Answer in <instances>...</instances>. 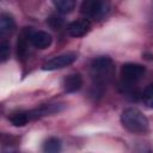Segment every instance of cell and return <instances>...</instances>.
<instances>
[{"mask_svg": "<svg viewBox=\"0 0 153 153\" xmlns=\"http://www.w3.org/2000/svg\"><path fill=\"white\" fill-rule=\"evenodd\" d=\"M114 73V62L109 56H98L91 63V75L94 86L103 87L108 81L111 80Z\"/></svg>", "mask_w": 153, "mask_h": 153, "instance_id": "1", "label": "cell"}, {"mask_svg": "<svg viewBox=\"0 0 153 153\" xmlns=\"http://www.w3.org/2000/svg\"><path fill=\"white\" fill-rule=\"evenodd\" d=\"M121 123L127 130L135 134H143L149 128L147 117L136 108L124 109L121 115Z\"/></svg>", "mask_w": 153, "mask_h": 153, "instance_id": "2", "label": "cell"}, {"mask_svg": "<svg viewBox=\"0 0 153 153\" xmlns=\"http://www.w3.org/2000/svg\"><path fill=\"white\" fill-rule=\"evenodd\" d=\"M108 0H82L80 10L88 18H100L109 11Z\"/></svg>", "mask_w": 153, "mask_h": 153, "instance_id": "3", "label": "cell"}, {"mask_svg": "<svg viewBox=\"0 0 153 153\" xmlns=\"http://www.w3.org/2000/svg\"><path fill=\"white\" fill-rule=\"evenodd\" d=\"M78 59V54L69 51V53H65L57 56H54L53 59L48 60L47 62L43 63L42 68L44 71H55V69H60V68H65L72 63H74Z\"/></svg>", "mask_w": 153, "mask_h": 153, "instance_id": "4", "label": "cell"}, {"mask_svg": "<svg viewBox=\"0 0 153 153\" xmlns=\"http://www.w3.org/2000/svg\"><path fill=\"white\" fill-rule=\"evenodd\" d=\"M146 73L145 66L140 63H126L121 68V76L126 84H134L139 81Z\"/></svg>", "mask_w": 153, "mask_h": 153, "instance_id": "5", "label": "cell"}, {"mask_svg": "<svg viewBox=\"0 0 153 153\" xmlns=\"http://www.w3.org/2000/svg\"><path fill=\"white\" fill-rule=\"evenodd\" d=\"M91 30V23L88 19H76L67 25V33L72 37H81L88 33Z\"/></svg>", "mask_w": 153, "mask_h": 153, "instance_id": "6", "label": "cell"}, {"mask_svg": "<svg viewBox=\"0 0 153 153\" xmlns=\"http://www.w3.org/2000/svg\"><path fill=\"white\" fill-rule=\"evenodd\" d=\"M51 36L45 31H32L30 35V43L37 49H45L51 44Z\"/></svg>", "mask_w": 153, "mask_h": 153, "instance_id": "7", "label": "cell"}, {"mask_svg": "<svg viewBox=\"0 0 153 153\" xmlns=\"http://www.w3.org/2000/svg\"><path fill=\"white\" fill-rule=\"evenodd\" d=\"M62 86H63V90L68 93H72V92H76L81 88L82 86V78L79 73H72V74H68L63 78V81H62Z\"/></svg>", "mask_w": 153, "mask_h": 153, "instance_id": "8", "label": "cell"}, {"mask_svg": "<svg viewBox=\"0 0 153 153\" xmlns=\"http://www.w3.org/2000/svg\"><path fill=\"white\" fill-rule=\"evenodd\" d=\"M30 29L31 27H24L17 42V56L22 61L25 60L26 54H27V41L30 42V35L32 32Z\"/></svg>", "mask_w": 153, "mask_h": 153, "instance_id": "9", "label": "cell"}, {"mask_svg": "<svg viewBox=\"0 0 153 153\" xmlns=\"http://www.w3.org/2000/svg\"><path fill=\"white\" fill-rule=\"evenodd\" d=\"M10 122L16 127H24L30 121H32L30 110L29 111H16L8 116Z\"/></svg>", "mask_w": 153, "mask_h": 153, "instance_id": "10", "label": "cell"}, {"mask_svg": "<svg viewBox=\"0 0 153 153\" xmlns=\"http://www.w3.org/2000/svg\"><path fill=\"white\" fill-rule=\"evenodd\" d=\"M16 29V22L13 17L8 13H2L0 16V33L1 36L12 33Z\"/></svg>", "mask_w": 153, "mask_h": 153, "instance_id": "11", "label": "cell"}, {"mask_svg": "<svg viewBox=\"0 0 153 153\" xmlns=\"http://www.w3.org/2000/svg\"><path fill=\"white\" fill-rule=\"evenodd\" d=\"M53 4L55 8L62 14L71 13L75 7V0H53Z\"/></svg>", "mask_w": 153, "mask_h": 153, "instance_id": "12", "label": "cell"}, {"mask_svg": "<svg viewBox=\"0 0 153 153\" xmlns=\"http://www.w3.org/2000/svg\"><path fill=\"white\" fill-rule=\"evenodd\" d=\"M43 151L47 153H56L61 151V141L57 137H49L43 143Z\"/></svg>", "mask_w": 153, "mask_h": 153, "instance_id": "13", "label": "cell"}, {"mask_svg": "<svg viewBox=\"0 0 153 153\" xmlns=\"http://www.w3.org/2000/svg\"><path fill=\"white\" fill-rule=\"evenodd\" d=\"M141 98L147 106L153 108V84H149L143 90V92L141 93Z\"/></svg>", "mask_w": 153, "mask_h": 153, "instance_id": "14", "label": "cell"}, {"mask_svg": "<svg viewBox=\"0 0 153 153\" xmlns=\"http://www.w3.org/2000/svg\"><path fill=\"white\" fill-rule=\"evenodd\" d=\"M10 53H11V49H10L8 42L2 39L0 42V60H1V62H5L10 57Z\"/></svg>", "mask_w": 153, "mask_h": 153, "instance_id": "15", "label": "cell"}, {"mask_svg": "<svg viewBox=\"0 0 153 153\" xmlns=\"http://www.w3.org/2000/svg\"><path fill=\"white\" fill-rule=\"evenodd\" d=\"M47 23H48V25L53 29V30H59V29H61L62 26H63V19L61 18V17H57V16H51V17H49L48 19H47Z\"/></svg>", "mask_w": 153, "mask_h": 153, "instance_id": "16", "label": "cell"}]
</instances>
